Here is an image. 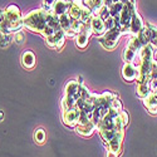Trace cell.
I'll use <instances>...</instances> for the list:
<instances>
[{"label":"cell","mask_w":157,"mask_h":157,"mask_svg":"<svg viewBox=\"0 0 157 157\" xmlns=\"http://www.w3.org/2000/svg\"><path fill=\"white\" fill-rule=\"evenodd\" d=\"M24 27L44 36L49 48L60 50L65 43V34L59 24V18L50 9L40 8L23 17Z\"/></svg>","instance_id":"cell-1"},{"label":"cell","mask_w":157,"mask_h":157,"mask_svg":"<svg viewBox=\"0 0 157 157\" xmlns=\"http://www.w3.org/2000/svg\"><path fill=\"white\" fill-rule=\"evenodd\" d=\"M24 27L23 17L20 9L10 4L4 9H0V33L2 34H11L21 30Z\"/></svg>","instance_id":"cell-2"},{"label":"cell","mask_w":157,"mask_h":157,"mask_svg":"<svg viewBox=\"0 0 157 157\" xmlns=\"http://www.w3.org/2000/svg\"><path fill=\"white\" fill-rule=\"evenodd\" d=\"M93 96V102H94V108H93V116H92V122L94 123L96 128L98 126V123L101 122V120L103 118L106 113L109 111V108L112 107V103L117 97L116 93L111 92V90H106L102 94H96L92 93Z\"/></svg>","instance_id":"cell-3"},{"label":"cell","mask_w":157,"mask_h":157,"mask_svg":"<svg viewBox=\"0 0 157 157\" xmlns=\"http://www.w3.org/2000/svg\"><path fill=\"white\" fill-rule=\"evenodd\" d=\"M122 32L120 29V27H116L107 30L106 33H104L101 38H99V43L101 45L107 49V50H113L117 45H118V42H120V38L122 36Z\"/></svg>","instance_id":"cell-4"},{"label":"cell","mask_w":157,"mask_h":157,"mask_svg":"<svg viewBox=\"0 0 157 157\" xmlns=\"http://www.w3.org/2000/svg\"><path fill=\"white\" fill-rule=\"evenodd\" d=\"M142 47H143V44L137 35H133L131 38V40L126 45V48L123 50V54H122L124 63H135Z\"/></svg>","instance_id":"cell-5"},{"label":"cell","mask_w":157,"mask_h":157,"mask_svg":"<svg viewBox=\"0 0 157 157\" xmlns=\"http://www.w3.org/2000/svg\"><path fill=\"white\" fill-rule=\"evenodd\" d=\"M79 117H81V111L77 106L69 108V109H65L62 111V120L63 123L67 124L68 127L75 128L79 123Z\"/></svg>","instance_id":"cell-6"},{"label":"cell","mask_w":157,"mask_h":157,"mask_svg":"<svg viewBox=\"0 0 157 157\" xmlns=\"http://www.w3.org/2000/svg\"><path fill=\"white\" fill-rule=\"evenodd\" d=\"M92 29H90V23L89 24H86L84 28L77 34V36L74 38L75 39V44L78 48L81 49H84L87 45H88V40H89V36L92 35Z\"/></svg>","instance_id":"cell-7"},{"label":"cell","mask_w":157,"mask_h":157,"mask_svg":"<svg viewBox=\"0 0 157 157\" xmlns=\"http://www.w3.org/2000/svg\"><path fill=\"white\" fill-rule=\"evenodd\" d=\"M71 5H72V0H56L50 10L59 18L63 14H67L71 9Z\"/></svg>","instance_id":"cell-8"},{"label":"cell","mask_w":157,"mask_h":157,"mask_svg":"<svg viewBox=\"0 0 157 157\" xmlns=\"http://www.w3.org/2000/svg\"><path fill=\"white\" fill-rule=\"evenodd\" d=\"M123 136H124V131H121V132L116 133L112 140L107 143L108 150L112 152H116L117 155H120L122 151V141H123Z\"/></svg>","instance_id":"cell-9"},{"label":"cell","mask_w":157,"mask_h":157,"mask_svg":"<svg viewBox=\"0 0 157 157\" xmlns=\"http://www.w3.org/2000/svg\"><path fill=\"white\" fill-rule=\"evenodd\" d=\"M122 77L126 82L136 81L137 77V67L135 63H124L122 68Z\"/></svg>","instance_id":"cell-10"},{"label":"cell","mask_w":157,"mask_h":157,"mask_svg":"<svg viewBox=\"0 0 157 157\" xmlns=\"http://www.w3.org/2000/svg\"><path fill=\"white\" fill-rule=\"evenodd\" d=\"M90 29H92L93 34H96L98 36H102L104 33L107 32L106 24H104V21L99 17H97V15H94L92 18V20H90Z\"/></svg>","instance_id":"cell-11"},{"label":"cell","mask_w":157,"mask_h":157,"mask_svg":"<svg viewBox=\"0 0 157 157\" xmlns=\"http://www.w3.org/2000/svg\"><path fill=\"white\" fill-rule=\"evenodd\" d=\"M143 104L151 114H157V90H152L146 98H143Z\"/></svg>","instance_id":"cell-12"},{"label":"cell","mask_w":157,"mask_h":157,"mask_svg":"<svg viewBox=\"0 0 157 157\" xmlns=\"http://www.w3.org/2000/svg\"><path fill=\"white\" fill-rule=\"evenodd\" d=\"M145 27L143 24V20L141 18V15L136 11L133 17H132V20H131V25H129V34L131 35H137L140 33V30Z\"/></svg>","instance_id":"cell-13"},{"label":"cell","mask_w":157,"mask_h":157,"mask_svg":"<svg viewBox=\"0 0 157 157\" xmlns=\"http://www.w3.org/2000/svg\"><path fill=\"white\" fill-rule=\"evenodd\" d=\"M35 56L33 52L30 50H27V52H24L23 56H21V64H23V67L24 68H27V69H33L34 68V65H35Z\"/></svg>","instance_id":"cell-14"},{"label":"cell","mask_w":157,"mask_h":157,"mask_svg":"<svg viewBox=\"0 0 157 157\" xmlns=\"http://www.w3.org/2000/svg\"><path fill=\"white\" fill-rule=\"evenodd\" d=\"M86 5L90 9V11L93 13V15H97L101 13L102 8L104 6V0H84Z\"/></svg>","instance_id":"cell-15"},{"label":"cell","mask_w":157,"mask_h":157,"mask_svg":"<svg viewBox=\"0 0 157 157\" xmlns=\"http://www.w3.org/2000/svg\"><path fill=\"white\" fill-rule=\"evenodd\" d=\"M151 92H152V90H151V83H150V82L140 83V84H137V87H136V93H137V96H138L141 99L146 98Z\"/></svg>","instance_id":"cell-16"},{"label":"cell","mask_w":157,"mask_h":157,"mask_svg":"<svg viewBox=\"0 0 157 157\" xmlns=\"http://www.w3.org/2000/svg\"><path fill=\"white\" fill-rule=\"evenodd\" d=\"M34 140L36 143H43L45 141V132L43 129H36L34 132Z\"/></svg>","instance_id":"cell-17"},{"label":"cell","mask_w":157,"mask_h":157,"mask_svg":"<svg viewBox=\"0 0 157 157\" xmlns=\"http://www.w3.org/2000/svg\"><path fill=\"white\" fill-rule=\"evenodd\" d=\"M9 44H10V36H9V34H2V33H0V47L6 48Z\"/></svg>","instance_id":"cell-18"},{"label":"cell","mask_w":157,"mask_h":157,"mask_svg":"<svg viewBox=\"0 0 157 157\" xmlns=\"http://www.w3.org/2000/svg\"><path fill=\"white\" fill-rule=\"evenodd\" d=\"M24 40H25V35H24V33H23L21 30H19V32H17V33L14 34V42H15L18 45H21V44L24 43Z\"/></svg>","instance_id":"cell-19"},{"label":"cell","mask_w":157,"mask_h":157,"mask_svg":"<svg viewBox=\"0 0 157 157\" xmlns=\"http://www.w3.org/2000/svg\"><path fill=\"white\" fill-rule=\"evenodd\" d=\"M157 78V62L153 60L152 67H151V82Z\"/></svg>","instance_id":"cell-20"},{"label":"cell","mask_w":157,"mask_h":157,"mask_svg":"<svg viewBox=\"0 0 157 157\" xmlns=\"http://www.w3.org/2000/svg\"><path fill=\"white\" fill-rule=\"evenodd\" d=\"M54 2H56V0H43V5H44L45 9H50L52 5L54 4Z\"/></svg>","instance_id":"cell-21"},{"label":"cell","mask_w":157,"mask_h":157,"mask_svg":"<svg viewBox=\"0 0 157 157\" xmlns=\"http://www.w3.org/2000/svg\"><path fill=\"white\" fill-rule=\"evenodd\" d=\"M106 157H118V155H117L116 152H112V151H109L108 150V152H107V156Z\"/></svg>","instance_id":"cell-22"},{"label":"cell","mask_w":157,"mask_h":157,"mask_svg":"<svg viewBox=\"0 0 157 157\" xmlns=\"http://www.w3.org/2000/svg\"><path fill=\"white\" fill-rule=\"evenodd\" d=\"M123 4H127V3H131V4H136V0H120Z\"/></svg>","instance_id":"cell-23"},{"label":"cell","mask_w":157,"mask_h":157,"mask_svg":"<svg viewBox=\"0 0 157 157\" xmlns=\"http://www.w3.org/2000/svg\"><path fill=\"white\" fill-rule=\"evenodd\" d=\"M3 116H4V114H3V112H2V111H0V121H2V120H3Z\"/></svg>","instance_id":"cell-24"}]
</instances>
